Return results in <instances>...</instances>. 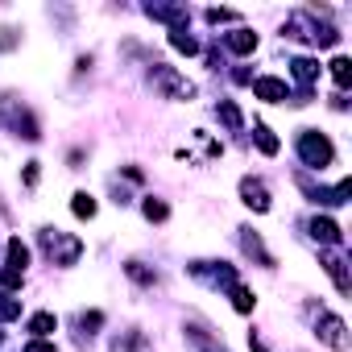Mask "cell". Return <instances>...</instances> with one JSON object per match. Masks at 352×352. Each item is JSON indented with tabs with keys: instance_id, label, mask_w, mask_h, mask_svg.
Returning a JSON list of instances; mask_svg holds the SVG:
<instances>
[{
	"instance_id": "cell-1",
	"label": "cell",
	"mask_w": 352,
	"mask_h": 352,
	"mask_svg": "<svg viewBox=\"0 0 352 352\" xmlns=\"http://www.w3.org/2000/svg\"><path fill=\"white\" fill-rule=\"evenodd\" d=\"M298 153H302V162L307 166H315V170H323V166H331V157H336V149H331V141L323 137V133H302L298 137Z\"/></svg>"
},
{
	"instance_id": "cell-2",
	"label": "cell",
	"mask_w": 352,
	"mask_h": 352,
	"mask_svg": "<svg viewBox=\"0 0 352 352\" xmlns=\"http://www.w3.org/2000/svg\"><path fill=\"white\" fill-rule=\"evenodd\" d=\"M42 245H46V253L54 257V265H75L79 253H83V245H79L75 236H63L58 228H46V232H42Z\"/></svg>"
},
{
	"instance_id": "cell-3",
	"label": "cell",
	"mask_w": 352,
	"mask_h": 352,
	"mask_svg": "<svg viewBox=\"0 0 352 352\" xmlns=\"http://www.w3.org/2000/svg\"><path fill=\"white\" fill-rule=\"evenodd\" d=\"M153 83H157L170 100H191V96H195V83H187L183 75H174L170 67H153Z\"/></svg>"
},
{
	"instance_id": "cell-4",
	"label": "cell",
	"mask_w": 352,
	"mask_h": 352,
	"mask_svg": "<svg viewBox=\"0 0 352 352\" xmlns=\"http://www.w3.org/2000/svg\"><path fill=\"white\" fill-rule=\"evenodd\" d=\"M319 340L327 344V348H336V352H344L348 348V327H344V319L340 315H319Z\"/></svg>"
},
{
	"instance_id": "cell-5",
	"label": "cell",
	"mask_w": 352,
	"mask_h": 352,
	"mask_svg": "<svg viewBox=\"0 0 352 352\" xmlns=\"http://www.w3.org/2000/svg\"><path fill=\"white\" fill-rule=\"evenodd\" d=\"M241 195L253 212H270V191H265L261 179H241Z\"/></svg>"
},
{
	"instance_id": "cell-6",
	"label": "cell",
	"mask_w": 352,
	"mask_h": 352,
	"mask_svg": "<svg viewBox=\"0 0 352 352\" xmlns=\"http://www.w3.org/2000/svg\"><path fill=\"white\" fill-rule=\"evenodd\" d=\"M253 91H257L261 100H270V104H278V100H286V96H290V91H286V83H282V79H270V75L253 79Z\"/></svg>"
},
{
	"instance_id": "cell-7",
	"label": "cell",
	"mask_w": 352,
	"mask_h": 352,
	"mask_svg": "<svg viewBox=\"0 0 352 352\" xmlns=\"http://www.w3.org/2000/svg\"><path fill=\"white\" fill-rule=\"evenodd\" d=\"M323 270L331 274V282H336V290H340V294H348V286H352V282H348V270H344V257H340V253H327V257H323Z\"/></svg>"
},
{
	"instance_id": "cell-8",
	"label": "cell",
	"mask_w": 352,
	"mask_h": 352,
	"mask_svg": "<svg viewBox=\"0 0 352 352\" xmlns=\"http://www.w3.org/2000/svg\"><path fill=\"white\" fill-rule=\"evenodd\" d=\"M311 236H315V241H323V245H340V236H344V232H340L331 220L315 216V220H311Z\"/></svg>"
},
{
	"instance_id": "cell-9",
	"label": "cell",
	"mask_w": 352,
	"mask_h": 352,
	"mask_svg": "<svg viewBox=\"0 0 352 352\" xmlns=\"http://www.w3.org/2000/svg\"><path fill=\"white\" fill-rule=\"evenodd\" d=\"M228 50H232V54H253V50H257V34H249V30L228 34Z\"/></svg>"
},
{
	"instance_id": "cell-10",
	"label": "cell",
	"mask_w": 352,
	"mask_h": 352,
	"mask_svg": "<svg viewBox=\"0 0 352 352\" xmlns=\"http://www.w3.org/2000/svg\"><path fill=\"white\" fill-rule=\"evenodd\" d=\"M290 67H294V79H298V83H302V87H307V83H315V79H319V63H315V58H294V63H290Z\"/></svg>"
},
{
	"instance_id": "cell-11",
	"label": "cell",
	"mask_w": 352,
	"mask_h": 352,
	"mask_svg": "<svg viewBox=\"0 0 352 352\" xmlns=\"http://www.w3.org/2000/svg\"><path fill=\"white\" fill-rule=\"evenodd\" d=\"M25 261H30V249H25L21 241H9V270L25 274Z\"/></svg>"
},
{
	"instance_id": "cell-12",
	"label": "cell",
	"mask_w": 352,
	"mask_h": 352,
	"mask_svg": "<svg viewBox=\"0 0 352 352\" xmlns=\"http://www.w3.org/2000/svg\"><path fill=\"white\" fill-rule=\"evenodd\" d=\"M170 46L179 50V54H195V50H199V42H195L187 30H174V34H170Z\"/></svg>"
},
{
	"instance_id": "cell-13",
	"label": "cell",
	"mask_w": 352,
	"mask_h": 352,
	"mask_svg": "<svg viewBox=\"0 0 352 352\" xmlns=\"http://www.w3.org/2000/svg\"><path fill=\"white\" fill-rule=\"evenodd\" d=\"M71 212H75L79 220H91V216H96V199H91L87 191H79V195H75V204H71Z\"/></svg>"
},
{
	"instance_id": "cell-14",
	"label": "cell",
	"mask_w": 352,
	"mask_h": 352,
	"mask_svg": "<svg viewBox=\"0 0 352 352\" xmlns=\"http://www.w3.org/2000/svg\"><path fill=\"white\" fill-rule=\"evenodd\" d=\"M54 327H58V319H54L50 311H42V315H34V319H30V331H34V336H50Z\"/></svg>"
},
{
	"instance_id": "cell-15",
	"label": "cell",
	"mask_w": 352,
	"mask_h": 352,
	"mask_svg": "<svg viewBox=\"0 0 352 352\" xmlns=\"http://www.w3.org/2000/svg\"><path fill=\"white\" fill-rule=\"evenodd\" d=\"M253 302H257V298H253L245 286H236V282H232V307H236L241 315H249V311H253Z\"/></svg>"
},
{
	"instance_id": "cell-16",
	"label": "cell",
	"mask_w": 352,
	"mask_h": 352,
	"mask_svg": "<svg viewBox=\"0 0 352 352\" xmlns=\"http://www.w3.org/2000/svg\"><path fill=\"white\" fill-rule=\"evenodd\" d=\"M331 75H336V83L340 87H348V79H352V63L340 54V58H331Z\"/></svg>"
},
{
	"instance_id": "cell-17",
	"label": "cell",
	"mask_w": 352,
	"mask_h": 352,
	"mask_svg": "<svg viewBox=\"0 0 352 352\" xmlns=\"http://www.w3.org/2000/svg\"><path fill=\"white\" fill-rule=\"evenodd\" d=\"M257 145H261V153H270V157L278 153V137H274L265 124H257Z\"/></svg>"
},
{
	"instance_id": "cell-18",
	"label": "cell",
	"mask_w": 352,
	"mask_h": 352,
	"mask_svg": "<svg viewBox=\"0 0 352 352\" xmlns=\"http://www.w3.org/2000/svg\"><path fill=\"white\" fill-rule=\"evenodd\" d=\"M216 112H220V120H224L228 129H241V112H236V104H228V100H224Z\"/></svg>"
},
{
	"instance_id": "cell-19",
	"label": "cell",
	"mask_w": 352,
	"mask_h": 352,
	"mask_svg": "<svg viewBox=\"0 0 352 352\" xmlns=\"http://www.w3.org/2000/svg\"><path fill=\"white\" fill-rule=\"evenodd\" d=\"M141 212H145V220H166V216H170V208H166L162 199H145Z\"/></svg>"
},
{
	"instance_id": "cell-20",
	"label": "cell",
	"mask_w": 352,
	"mask_h": 352,
	"mask_svg": "<svg viewBox=\"0 0 352 352\" xmlns=\"http://www.w3.org/2000/svg\"><path fill=\"white\" fill-rule=\"evenodd\" d=\"M17 315H21V302L5 294V298H0V319H17Z\"/></svg>"
},
{
	"instance_id": "cell-21",
	"label": "cell",
	"mask_w": 352,
	"mask_h": 352,
	"mask_svg": "<svg viewBox=\"0 0 352 352\" xmlns=\"http://www.w3.org/2000/svg\"><path fill=\"white\" fill-rule=\"evenodd\" d=\"M141 344H145V340H141V336H137V331H133V336H129V340H116V344H112V352H137V348H141Z\"/></svg>"
},
{
	"instance_id": "cell-22",
	"label": "cell",
	"mask_w": 352,
	"mask_h": 352,
	"mask_svg": "<svg viewBox=\"0 0 352 352\" xmlns=\"http://www.w3.org/2000/svg\"><path fill=\"white\" fill-rule=\"evenodd\" d=\"M208 21H212V25H220V21H236V13H232V9H212Z\"/></svg>"
},
{
	"instance_id": "cell-23",
	"label": "cell",
	"mask_w": 352,
	"mask_h": 352,
	"mask_svg": "<svg viewBox=\"0 0 352 352\" xmlns=\"http://www.w3.org/2000/svg\"><path fill=\"white\" fill-rule=\"evenodd\" d=\"M100 323H104V315H100V311H91V315H79V327H83V331H87V327H100Z\"/></svg>"
},
{
	"instance_id": "cell-24",
	"label": "cell",
	"mask_w": 352,
	"mask_h": 352,
	"mask_svg": "<svg viewBox=\"0 0 352 352\" xmlns=\"http://www.w3.org/2000/svg\"><path fill=\"white\" fill-rule=\"evenodd\" d=\"M25 352H58V348H54V344H46V340H30V344H25Z\"/></svg>"
},
{
	"instance_id": "cell-25",
	"label": "cell",
	"mask_w": 352,
	"mask_h": 352,
	"mask_svg": "<svg viewBox=\"0 0 352 352\" xmlns=\"http://www.w3.org/2000/svg\"><path fill=\"white\" fill-rule=\"evenodd\" d=\"M25 183H30V187L38 183V162H30V166H25Z\"/></svg>"
},
{
	"instance_id": "cell-26",
	"label": "cell",
	"mask_w": 352,
	"mask_h": 352,
	"mask_svg": "<svg viewBox=\"0 0 352 352\" xmlns=\"http://www.w3.org/2000/svg\"><path fill=\"white\" fill-rule=\"evenodd\" d=\"M0 46H13V30H0Z\"/></svg>"
}]
</instances>
